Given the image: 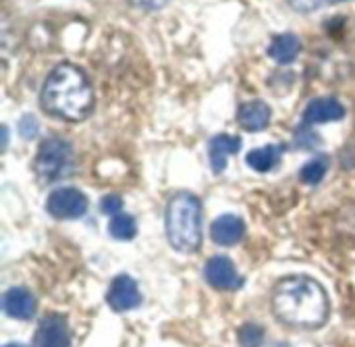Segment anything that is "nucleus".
<instances>
[{
    "label": "nucleus",
    "instance_id": "5701e85b",
    "mask_svg": "<svg viewBox=\"0 0 355 347\" xmlns=\"http://www.w3.org/2000/svg\"><path fill=\"white\" fill-rule=\"evenodd\" d=\"M4 347H25L23 344H8V346H4Z\"/></svg>",
    "mask_w": 355,
    "mask_h": 347
},
{
    "label": "nucleus",
    "instance_id": "0eeeda50",
    "mask_svg": "<svg viewBox=\"0 0 355 347\" xmlns=\"http://www.w3.org/2000/svg\"><path fill=\"white\" fill-rule=\"evenodd\" d=\"M106 302L114 312H129L141 304V291L129 275H119L110 283Z\"/></svg>",
    "mask_w": 355,
    "mask_h": 347
},
{
    "label": "nucleus",
    "instance_id": "ddd939ff",
    "mask_svg": "<svg viewBox=\"0 0 355 347\" xmlns=\"http://www.w3.org/2000/svg\"><path fill=\"white\" fill-rule=\"evenodd\" d=\"M237 119L245 131H262L270 123V106L262 100L245 102V104H241Z\"/></svg>",
    "mask_w": 355,
    "mask_h": 347
},
{
    "label": "nucleus",
    "instance_id": "f257e3e1",
    "mask_svg": "<svg viewBox=\"0 0 355 347\" xmlns=\"http://www.w3.org/2000/svg\"><path fill=\"white\" fill-rule=\"evenodd\" d=\"M275 314L300 329H318L329 319V296L324 287L304 275L285 277L272 294Z\"/></svg>",
    "mask_w": 355,
    "mask_h": 347
},
{
    "label": "nucleus",
    "instance_id": "7ed1b4c3",
    "mask_svg": "<svg viewBox=\"0 0 355 347\" xmlns=\"http://www.w3.org/2000/svg\"><path fill=\"white\" fill-rule=\"evenodd\" d=\"M164 227L168 244L177 252H196L202 244V202L189 192L173 196L166 206Z\"/></svg>",
    "mask_w": 355,
    "mask_h": 347
},
{
    "label": "nucleus",
    "instance_id": "412c9836",
    "mask_svg": "<svg viewBox=\"0 0 355 347\" xmlns=\"http://www.w3.org/2000/svg\"><path fill=\"white\" fill-rule=\"evenodd\" d=\"M322 4H324L322 0H289V6L297 12H312L320 8Z\"/></svg>",
    "mask_w": 355,
    "mask_h": 347
},
{
    "label": "nucleus",
    "instance_id": "aec40b11",
    "mask_svg": "<svg viewBox=\"0 0 355 347\" xmlns=\"http://www.w3.org/2000/svg\"><path fill=\"white\" fill-rule=\"evenodd\" d=\"M37 129H40V125H37L35 117H31V115H25L19 123V131L25 139H31L37 133Z\"/></svg>",
    "mask_w": 355,
    "mask_h": 347
},
{
    "label": "nucleus",
    "instance_id": "20e7f679",
    "mask_svg": "<svg viewBox=\"0 0 355 347\" xmlns=\"http://www.w3.org/2000/svg\"><path fill=\"white\" fill-rule=\"evenodd\" d=\"M33 171L42 181H62L75 173V154L69 142L60 137H50L37 148Z\"/></svg>",
    "mask_w": 355,
    "mask_h": 347
},
{
    "label": "nucleus",
    "instance_id": "9b49d317",
    "mask_svg": "<svg viewBox=\"0 0 355 347\" xmlns=\"http://www.w3.org/2000/svg\"><path fill=\"white\" fill-rule=\"evenodd\" d=\"M345 117V108L335 98H316L304 110V125H320L341 121Z\"/></svg>",
    "mask_w": 355,
    "mask_h": 347
},
{
    "label": "nucleus",
    "instance_id": "6e6552de",
    "mask_svg": "<svg viewBox=\"0 0 355 347\" xmlns=\"http://www.w3.org/2000/svg\"><path fill=\"white\" fill-rule=\"evenodd\" d=\"M33 347H71V333L64 316L48 314L37 325Z\"/></svg>",
    "mask_w": 355,
    "mask_h": 347
},
{
    "label": "nucleus",
    "instance_id": "9d476101",
    "mask_svg": "<svg viewBox=\"0 0 355 347\" xmlns=\"http://www.w3.org/2000/svg\"><path fill=\"white\" fill-rule=\"evenodd\" d=\"M241 148V137L237 135H229V133H220L214 135L208 142V158H210V167L216 175H220L227 169V160L229 156H235Z\"/></svg>",
    "mask_w": 355,
    "mask_h": 347
},
{
    "label": "nucleus",
    "instance_id": "b1692460",
    "mask_svg": "<svg viewBox=\"0 0 355 347\" xmlns=\"http://www.w3.org/2000/svg\"><path fill=\"white\" fill-rule=\"evenodd\" d=\"M324 4H329V2H345V0H322Z\"/></svg>",
    "mask_w": 355,
    "mask_h": 347
},
{
    "label": "nucleus",
    "instance_id": "4be33fe9",
    "mask_svg": "<svg viewBox=\"0 0 355 347\" xmlns=\"http://www.w3.org/2000/svg\"><path fill=\"white\" fill-rule=\"evenodd\" d=\"M133 6H139V8H146V10H156V8H162L168 0H129Z\"/></svg>",
    "mask_w": 355,
    "mask_h": 347
},
{
    "label": "nucleus",
    "instance_id": "1a4fd4ad",
    "mask_svg": "<svg viewBox=\"0 0 355 347\" xmlns=\"http://www.w3.org/2000/svg\"><path fill=\"white\" fill-rule=\"evenodd\" d=\"M210 235H212V242L223 248L237 246L245 235V223L237 214H223L212 223Z\"/></svg>",
    "mask_w": 355,
    "mask_h": 347
},
{
    "label": "nucleus",
    "instance_id": "f03ea898",
    "mask_svg": "<svg viewBox=\"0 0 355 347\" xmlns=\"http://www.w3.org/2000/svg\"><path fill=\"white\" fill-rule=\"evenodd\" d=\"M42 106L64 121H83L94 108V90L85 73L75 65H58L42 87Z\"/></svg>",
    "mask_w": 355,
    "mask_h": 347
},
{
    "label": "nucleus",
    "instance_id": "4468645a",
    "mask_svg": "<svg viewBox=\"0 0 355 347\" xmlns=\"http://www.w3.org/2000/svg\"><path fill=\"white\" fill-rule=\"evenodd\" d=\"M281 156H283V146L268 144V146H262V148H254L245 156V164L250 169H254L256 173H268L281 162Z\"/></svg>",
    "mask_w": 355,
    "mask_h": 347
},
{
    "label": "nucleus",
    "instance_id": "39448f33",
    "mask_svg": "<svg viewBox=\"0 0 355 347\" xmlns=\"http://www.w3.org/2000/svg\"><path fill=\"white\" fill-rule=\"evenodd\" d=\"M87 206L89 204H87V198L83 196V192H79L75 187H58L46 200V210L58 221L79 219L87 212Z\"/></svg>",
    "mask_w": 355,
    "mask_h": 347
},
{
    "label": "nucleus",
    "instance_id": "6ab92c4d",
    "mask_svg": "<svg viewBox=\"0 0 355 347\" xmlns=\"http://www.w3.org/2000/svg\"><path fill=\"white\" fill-rule=\"evenodd\" d=\"M100 208H102V212H104V214L114 217V214H119V212H121V208H123V200H121L119 196L110 194V196H106V198L100 202Z\"/></svg>",
    "mask_w": 355,
    "mask_h": 347
},
{
    "label": "nucleus",
    "instance_id": "423d86ee",
    "mask_svg": "<svg viewBox=\"0 0 355 347\" xmlns=\"http://www.w3.org/2000/svg\"><path fill=\"white\" fill-rule=\"evenodd\" d=\"M204 277L214 289L233 291L243 285V277L227 256H212L204 266Z\"/></svg>",
    "mask_w": 355,
    "mask_h": 347
},
{
    "label": "nucleus",
    "instance_id": "2eb2a0df",
    "mask_svg": "<svg viewBox=\"0 0 355 347\" xmlns=\"http://www.w3.org/2000/svg\"><path fill=\"white\" fill-rule=\"evenodd\" d=\"M300 48H302V44H300V37L295 33H281L270 42L268 56L272 60H277L279 65H289L297 58Z\"/></svg>",
    "mask_w": 355,
    "mask_h": 347
},
{
    "label": "nucleus",
    "instance_id": "a211bd4d",
    "mask_svg": "<svg viewBox=\"0 0 355 347\" xmlns=\"http://www.w3.org/2000/svg\"><path fill=\"white\" fill-rule=\"evenodd\" d=\"M264 341V331L258 325H245L239 331V346L241 347H260Z\"/></svg>",
    "mask_w": 355,
    "mask_h": 347
},
{
    "label": "nucleus",
    "instance_id": "f3484780",
    "mask_svg": "<svg viewBox=\"0 0 355 347\" xmlns=\"http://www.w3.org/2000/svg\"><path fill=\"white\" fill-rule=\"evenodd\" d=\"M327 171H329V162H327V158L318 156V158H312L310 162H306V164H304V169H302L300 177H302V181H304V183H308V185H316V183H320V181L324 179Z\"/></svg>",
    "mask_w": 355,
    "mask_h": 347
},
{
    "label": "nucleus",
    "instance_id": "dca6fc26",
    "mask_svg": "<svg viewBox=\"0 0 355 347\" xmlns=\"http://www.w3.org/2000/svg\"><path fill=\"white\" fill-rule=\"evenodd\" d=\"M108 233L119 242H131L137 235V223L129 214H114L108 223Z\"/></svg>",
    "mask_w": 355,
    "mask_h": 347
},
{
    "label": "nucleus",
    "instance_id": "f8f14e48",
    "mask_svg": "<svg viewBox=\"0 0 355 347\" xmlns=\"http://www.w3.org/2000/svg\"><path fill=\"white\" fill-rule=\"evenodd\" d=\"M2 310L17 321H29L35 312V298L25 287H10L2 296Z\"/></svg>",
    "mask_w": 355,
    "mask_h": 347
}]
</instances>
